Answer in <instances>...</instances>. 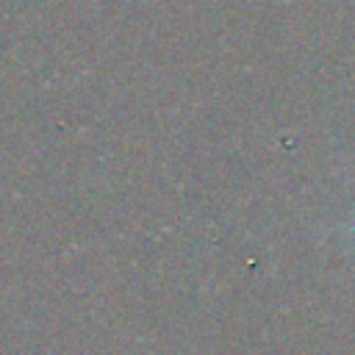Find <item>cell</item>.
I'll use <instances>...</instances> for the list:
<instances>
[{"mask_svg": "<svg viewBox=\"0 0 355 355\" xmlns=\"http://www.w3.org/2000/svg\"><path fill=\"white\" fill-rule=\"evenodd\" d=\"M349 233H352V236H355V219H352V222H349Z\"/></svg>", "mask_w": 355, "mask_h": 355, "instance_id": "6da1fadb", "label": "cell"}]
</instances>
